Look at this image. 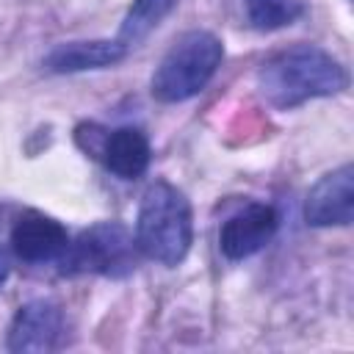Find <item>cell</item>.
<instances>
[{
    "instance_id": "obj_8",
    "label": "cell",
    "mask_w": 354,
    "mask_h": 354,
    "mask_svg": "<svg viewBox=\"0 0 354 354\" xmlns=\"http://www.w3.org/2000/svg\"><path fill=\"white\" fill-rule=\"evenodd\" d=\"M66 246H69V235H66L64 224L44 213H36V210L22 213L11 230V249L25 263L58 260V257H64Z\"/></svg>"
},
{
    "instance_id": "obj_6",
    "label": "cell",
    "mask_w": 354,
    "mask_h": 354,
    "mask_svg": "<svg viewBox=\"0 0 354 354\" xmlns=\"http://www.w3.org/2000/svg\"><path fill=\"white\" fill-rule=\"evenodd\" d=\"M277 227H279L277 210L271 205L252 202V205L241 207L238 213H232L221 224V230H218V249L230 260L252 257L254 252H260L274 238Z\"/></svg>"
},
{
    "instance_id": "obj_10",
    "label": "cell",
    "mask_w": 354,
    "mask_h": 354,
    "mask_svg": "<svg viewBox=\"0 0 354 354\" xmlns=\"http://www.w3.org/2000/svg\"><path fill=\"white\" fill-rule=\"evenodd\" d=\"M100 155H102V163L108 171H113L122 180H136L147 171L152 149H149V138L144 136V130L116 127L105 136Z\"/></svg>"
},
{
    "instance_id": "obj_1",
    "label": "cell",
    "mask_w": 354,
    "mask_h": 354,
    "mask_svg": "<svg viewBox=\"0 0 354 354\" xmlns=\"http://www.w3.org/2000/svg\"><path fill=\"white\" fill-rule=\"evenodd\" d=\"M348 86L346 66L315 44H296L271 55L257 72L263 100L279 111H290L315 97L340 94Z\"/></svg>"
},
{
    "instance_id": "obj_2",
    "label": "cell",
    "mask_w": 354,
    "mask_h": 354,
    "mask_svg": "<svg viewBox=\"0 0 354 354\" xmlns=\"http://www.w3.org/2000/svg\"><path fill=\"white\" fill-rule=\"evenodd\" d=\"M191 238H194V224L185 194L166 180L152 183L138 205V218H136L138 252L160 266H177L188 254Z\"/></svg>"
},
{
    "instance_id": "obj_11",
    "label": "cell",
    "mask_w": 354,
    "mask_h": 354,
    "mask_svg": "<svg viewBox=\"0 0 354 354\" xmlns=\"http://www.w3.org/2000/svg\"><path fill=\"white\" fill-rule=\"evenodd\" d=\"M177 3L180 0H133V6L127 8V14L122 19L119 41L124 47H136L174 11Z\"/></svg>"
},
{
    "instance_id": "obj_12",
    "label": "cell",
    "mask_w": 354,
    "mask_h": 354,
    "mask_svg": "<svg viewBox=\"0 0 354 354\" xmlns=\"http://www.w3.org/2000/svg\"><path fill=\"white\" fill-rule=\"evenodd\" d=\"M304 11L301 0H246L249 22L260 30H277L296 22Z\"/></svg>"
},
{
    "instance_id": "obj_13",
    "label": "cell",
    "mask_w": 354,
    "mask_h": 354,
    "mask_svg": "<svg viewBox=\"0 0 354 354\" xmlns=\"http://www.w3.org/2000/svg\"><path fill=\"white\" fill-rule=\"evenodd\" d=\"M8 271H11V260H8V252H6L3 246H0V285L6 282Z\"/></svg>"
},
{
    "instance_id": "obj_9",
    "label": "cell",
    "mask_w": 354,
    "mask_h": 354,
    "mask_svg": "<svg viewBox=\"0 0 354 354\" xmlns=\"http://www.w3.org/2000/svg\"><path fill=\"white\" fill-rule=\"evenodd\" d=\"M127 47L116 39H91V41H69V44H58L55 50L47 53L44 58V69L55 72V75H66V72H86V69H105L113 66L124 58Z\"/></svg>"
},
{
    "instance_id": "obj_3",
    "label": "cell",
    "mask_w": 354,
    "mask_h": 354,
    "mask_svg": "<svg viewBox=\"0 0 354 354\" xmlns=\"http://www.w3.org/2000/svg\"><path fill=\"white\" fill-rule=\"evenodd\" d=\"M224 58V47L210 30H188L183 33L169 53L160 58L152 75V97L160 102H183L196 97L210 77L216 75Z\"/></svg>"
},
{
    "instance_id": "obj_5",
    "label": "cell",
    "mask_w": 354,
    "mask_h": 354,
    "mask_svg": "<svg viewBox=\"0 0 354 354\" xmlns=\"http://www.w3.org/2000/svg\"><path fill=\"white\" fill-rule=\"evenodd\" d=\"M304 218L310 227H346L354 218V166L324 174L307 194Z\"/></svg>"
},
{
    "instance_id": "obj_7",
    "label": "cell",
    "mask_w": 354,
    "mask_h": 354,
    "mask_svg": "<svg viewBox=\"0 0 354 354\" xmlns=\"http://www.w3.org/2000/svg\"><path fill=\"white\" fill-rule=\"evenodd\" d=\"M64 332V315L61 307L36 299L17 310L11 329H8V351L14 354H44L58 346V337Z\"/></svg>"
},
{
    "instance_id": "obj_4",
    "label": "cell",
    "mask_w": 354,
    "mask_h": 354,
    "mask_svg": "<svg viewBox=\"0 0 354 354\" xmlns=\"http://www.w3.org/2000/svg\"><path fill=\"white\" fill-rule=\"evenodd\" d=\"M136 241L130 230L119 221H100L80 232L75 243L66 246L64 263L72 274H102L124 277L136 268Z\"/></svg>"
}]
</instances>
